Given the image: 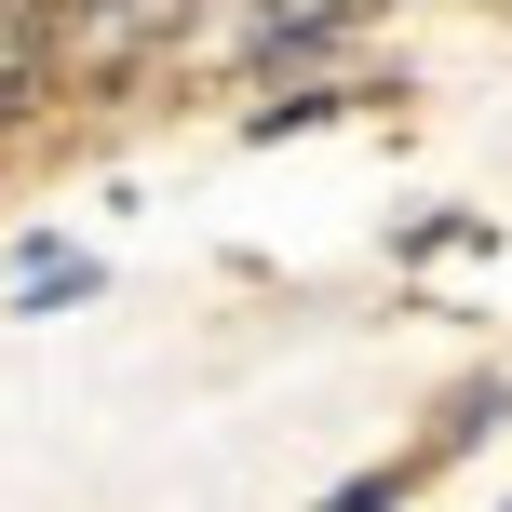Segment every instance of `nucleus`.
Instances as JSON below:
<instances>
[{
    "instance_id": "nucleus-6",
    "label": "nucleus",
    "mask_w": 512,
    "mask_h": 512,
    "mask_svg": "<svg viewBox=\"0 0 512 512\" xmlns=\"http://www.w3.org/2000/svg\"><path fill=\"white\" fill-rule=\"evenodd\" d=\"M405 486H418V459H391V472H364V486H337L324 512H391V499H405Z\"/></svg>"
},
{
    "instance_id": "nucleus-4",
    "label": "nucleus",
    "mask_w": 512,
    "mask_h": 512,
    "mask_svg": "<svg viewBox=\"0 0 512 512\" xmlns=\"http://www.w3.org/2000/svg\"><path fill=\"white\" fill-rule=\"evenodd\" d=\"M81 297H95V256H68V243H27L14 310H81Z\"/></svg>"
},
{
    "instance_id": "nucleus-3",
    "label": "nucleus",
    "mask_w": 512,
    "mask_h": 512,
    "mask_svg": "<svg viewBox=\"0 0 512 512\" xmlns=\"http://www.w3.org/2000/svg\"><path fill=\"white\" fill-rule=\"evenodd\" d=\"M364 0H256L243 14V41H256V68H283V54H310V41H337Z\"/></svg>"
},
{
    "instance_id": "nucleus-1",
    "label": "nucleus",
    "mask_w": 512,
    "mask_h": 512,
    "mask_svg": "<svg viewBox=\"0 0 512 512\" xmlns=\"http://www.w3.org/2000/svg\"><path fill=\"white\" fill-rule=\"evenodd\" d=\"M41 27H54V81H135V68H162V54L203 27V0H41Z\"/></svg>"
},
{
    "instance_id": "nucleus-5",
    "label": "nucleus",
    "mask_w": 512,
    "mask_h": 512,
    "mask_svg": "<svg viewBox=\"0 0 512 512\" xmlns=\"http://www.w3.org/2000/svg\"><path fill=\"white\" fill-rule=\"evenodd\" d=\"M337 108H351V81H310V95H283V108H256L243 135H297V122H337Z\"/></svg>"
},
{
    "instance_id": "nucleus-2",
    "label": "nucleus",
    "mask_w": 512,
    "mask_h": 512,
    "mask_svg": "<svg viewBox=\"0 0 512 512\" xmlns=\"http://www.w3.org/2000/svg\"><path fill=\"white\" fill-rule=\"evenodd\" d=\"M41 95H54V27H41V0H0V135Z\"/></svg>"
}]
</instances>
